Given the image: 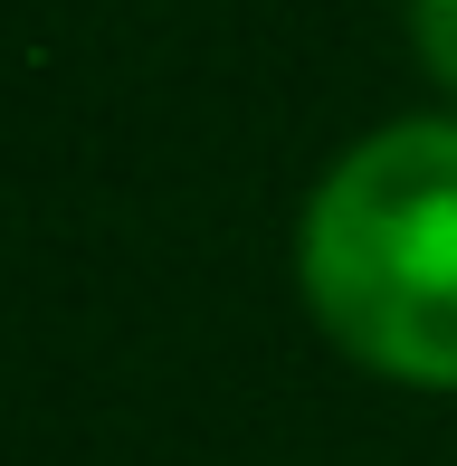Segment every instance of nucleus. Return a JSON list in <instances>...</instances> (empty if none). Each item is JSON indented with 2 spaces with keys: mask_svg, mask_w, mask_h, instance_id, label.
I'll use <instances>...</instances> for the list:
<instances>
[{
  "mask_svg": "<svg viewBox=\"0 0 457 466\" xmlns=\"http://www.w3.org/2000/svg\"><path fill=\"white\" fill-rule=\"evenodd\" d=\"M315 324L362 371L457 390V124L401 115L315 181L296 228Z\"/></svg>",
  "mask_w": 457,
  "mask_h": 466,
  "instance_id": "1",
  "label": "nucleus"
},
{
  "mask_svg": "<svg viewBox=\"0 0 457 466\" xmlns=\"http://www.w3.org/2000/svg\"><path fill=\"white\" fill-rule=\"evenodd\" d=\"M410 38H420V67L457 86V0H410Z\"/></svg>",
  "mask_w": 457,
  "mask_h": 466,
  "instance_id": "2",
  "label": "nucleus"
}]
</instances>
